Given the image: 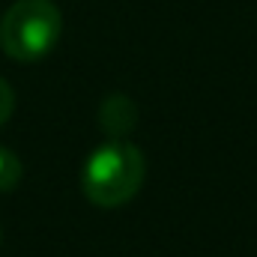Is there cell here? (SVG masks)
Masks as SVG:
<instances>
[{
    "instance_id": "obj_3",
    "label": "cell",
    "mask_w": 257,
    "mask_h": 257,
    "mask_svg": "<svg viewBox=\"0 0 257 257\" xmlns=\"http://www.w3.org/2000/svg\"><path fill=\"white\" fill-rule=\"evenodd\" d=\"M135 123H138V108H135V102L128 99L126 93H111L102 102V108H99V126H102V132L111 141L126 138L128 132L135 128Z\"/></svg>"
},
{
    "instance_id": "obj_1",
    "label": "cell",
    "mask_w": 257,
    "mask_h": 257,
    "mask_svg": "<svg viewBox=\"0 0 257 257\" xmlns=\"http://www.w3.org/2000/svg\"><path fill=\"white\" fill-rule=\"evenodd\" d=\"M147 177V159L132 141H105L96 147L81 171V192L99 209H117L141 192Z\"/></svg>"
},
{
    "instance_id": "obj_4",
    "label": "cell",
    "mask_w": 257,
    "mask_h": 257,
    "mask_svg": "<svg viewBox=\"0 0 257 257\" xmlns=\"http://www.w3.org/2000/svg\"><path fill=\"white\" fill-rule=\"evenodd\" d=\"M21 174H24V168H21V159H18L12 150L0 147V194L12 192V189L21 183Z\"/></svg>"
},
{
    "instance_id": "obj_2",
    "label": "cell",
    "mask_w": 257,
    "mask_h": 257,
    "mask_svg": "<svg viewBox=\"0 0 257 257\" xmlns=\"http://www.w3.org/2000/svg\"><path fill=\"white\" fill-rule=\"evenodd\" d=\"M63 33V15L54 0H15L0 18V48L18 63L42 60Z\"/></svg>"
},
{
    "instance_id": "obj_6",
    "label": "cell",
    "mask_w": 257,
    "mask_h": 257,
    "mask_svg": "<svg viewBox=\"0 0 257 257\" xmlns=\"http://www.w3.org/2000/svg\"><path fill=\"white\" fill-rule=\"evenodd\" d=\"M0 236H3V233H0Z\"/></svg>"
},
{
    "instance_id": "obj_5",
    "label": "cell",
    "mask_w": 257,
    "mask_h": 257,
    "mask_svg": "<svg viewBox=\"0 0 257 257\" xmlns=\"http://www.w3.org/2000/svg\"><path fill=\"white\" fill-rule=\"evenodd\" d=\"M12 111H15V90L9 87V81L0 78V128L9 123Z\"/></svg>"
}]
</instances>
